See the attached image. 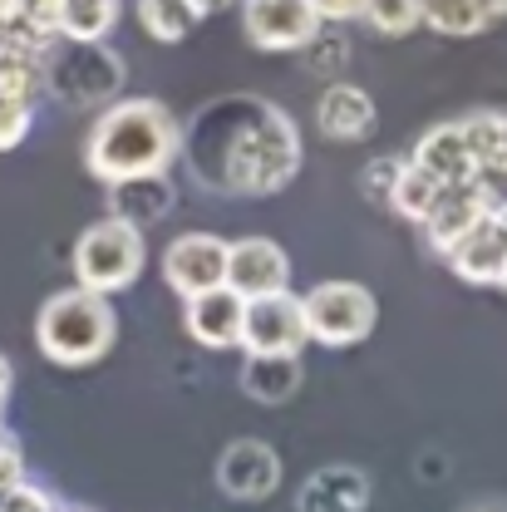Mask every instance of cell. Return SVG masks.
I'll return each instance as SVG.
<instances>
[{"instance_id":"cell-24","label":"cell","mask_w":507,"mask_h":512,"mask_svg":"<svg viewBox=\"0 0 507 512\" xmlns=\"http://www.w3.org/2000/svg\"><path fill=\"white\" fill-rule=\"evenodd\" d=\"M419 20L439 35H478L488 25L478 0H419Z\"/></svg>"},{"instance_id":"cell-27","label":"cell","mask_w":507,"mask_h":512,"mask_svg":"<svg viewBox=\"0 0 507 512\" xmlns=\"http://www.w3.org/2000/svg\"><path fill=\"white\" fill-rule=\"evenodd\" d=\"M399 173H404V158H375V163H365V173H360V192H365L370 202H384V207H389V192L399 183Z\"/></svg>"},{"instance_id":"cell-33","label":"cell","mask_w":507,"mask_h":512,"mask_svg":"<svg viewBox=\"0 0 507 512\" xmlns=\"http://www.w3.org/2000/svg\"><path fill=\"white\" fill-rule=\"evenodd\" d=\"M10 384H15V375H10V360L0 355V409H5V399H10Z\"/></svg>"},{"instance_id":"cell-20","label":"cell","mask_w":507,"mask_h":512,"mask_svg":"<svg viewBox=\"0 0 507 512\" xmlns=\"http://www.w3.org/2000/svg\"><path fill=\"white\" fill-rule=\"evenodd\" d=\"M45 50H30V45H0V104H25L35 109L40 89H45Z\"/></svg>"},{"instance_id":"cell-5","label":"cell","mask_w":507,"mask_h":512,"mask_svg":"<svg viewBox=\"0 0 507 512\" xmlns=\"http://www.w3.org/2000/svg\"><path fill=\"white\" fill-rule=\"evenodd\" d=\"M40 64H45V89L69 109H109L124 89V60L104 45L60 40L45 45Z\"/></svg>"},{"instance_id":"cell-35","label":"cell","mask_w":507,"mask_h":512,"mask_svg":"<svg viewBox=\"0 0 507 512\" xmlns=\"http://www.w3.org/2000/svg\"><path fill=\"white\" fill-rule=\"evenodd\" d=\"M463 512H507V503H473V508H463Z\"/></svg>"},{"instance_id":"cell-36","label":"cell","mask_w":507,"mask_h":512,"mask_svg":"<svg viewBox=\"0 0 507 512\" xmlns=\"http://www.w3.org/2000/svg\"><path fill=\"white\" fill-rule=\"evenodd\" d=\"M0 429H5V409H0Z\"/></svg>"},{"instance_id":"cell-25","label":"cell","mask_w":507,"mask_h":512,"mask_svg":"<svg viewBox=\"0 0 507 512\" xmlns=\"http://www.w3.org/2000/svg\"><path fill=\"white\" fill-rule=\"evenodd\" d=\"M439 183L434 178H424L419 168H409V158H404V173H399V183H394V192H389V207L404 217V222H424L429 217V207L439 202Z\"/></svg>"},{"instance_id":"cell-28","label":"cell","mask_w":507,"mask_h":512,"mask_svg":"<svg viewBox=\"0 0 507 512\" xmlns=\"http://www.w3.org/2000/svg\"><path fill=\"white\" fill-rule=\"evenodd\" d=\"M30 124H35V109L25 104H0V153L20 148L30 138Z\"/></svg>"},{"instance_id":"cell-3","label":"cell","mask_w":507,"mask_h":512,"mask_svg":"<svg viewBox=\"0 0 507 512\" xmlns=\"http://www.w3.org/2000/svg\"><path fill=\"white\" fill-rule=\"evenodd\" d=\"M119 340V311L109 296H94V291H79V286H64L55 291L40 316H35V345L50 365L60 370H89L99 365Z\"/></svg>"},{"instance_id":"cell-16","label":"cell","mask_w":507,"mask_h":512,"mask_svg":"<svg viewBox=\"0 0 507 512\" xmlns=\"http://www.w3.org/2000/svg\"><path fill=\"white\" fill-rule=\"evenodd\" d=\"M178 202V188L168 173H148V178H124V183H109V217H119L128 227L148 232L158 227Z\"/></svg>"},{"instance_id":"cell-12","label":"cell","mask_w":507,"mask_h":512,"mask_svg":"<svg viewBox=\"0 0 507 512\" xmlns=\"http://www.w3.org/2000/svg\"><path fill=\"white\" fill-rule=\"evenodd\" d=\"M281 483V453L266 439H232L217 458V488L237 503H261Z\"/></svg>"},{"instance_id":"cell-18","label":"cell","mask_w":507,"mask_h":512,"mask_svg":"<svg viewBox=\"0 0 507 512\" xmlns=\"http://www.w3.org/2000/svg\"><path fill=\"white\" fill-rule=\"evenodd\" d=\"M306 384V365L301 355H247L242 365V394L256 404H291Z\"/></svg>"},{"instance_id":"cell-1","label":"cell","mask_w":507,"mask_h":512,"mask_svg":"<svg viewBox=\"0 0 507 512\" xmlns=\"http://www.w3.org/2000/svg\"><path fill=\"white\" fill-rule=\"evenodd\" d=\"M178 158L207 192L271 197V192L291 188L306 153H301V133L286 109L232 94L192 114L183 143H178Z\"/></svg>"},{"instance_id":"cell-34","label":"cell","mask_w":507,"mask_h":512,"mask_svg":"<svg viewBox=\"0 0 507 512\" xmlns=\"http://www.w3.org/2000/svg\"><path fill=\"white\" fill-rule=\"evenodd\" d=\"M188 5L197 10V15H217V10H227L232 0H188Z\"/></svg>"},{"instance_id":"cell-2","label":"cell","mask_w":507,"mask_h":512,"mask_svg":"<svg viewBox=\"0 0 507 512\" xmlns=\"http://www.w3.org/2000/svg\"><path fill=\"white\" fill-rule=\"evenodd\" d=\"M178 143H183V124L173 119L168 104H158V99H114L109 109H99V119L84 138V168L104 188L124 183V178L168 173L178 163Z\"/></svg>"},{"instance_id":"cell-30","label":"cell","mask_w":507,"mask_h":512,"mask_svg":"<svg viewBox=\"0 0 507 512\" xmlns=\"http://www.w3.org/2000/svg\"><path fill=\"white\" fill-rule=\"evenodd\" d=\"M306 55H311V69H330L335 60L345 64V35H335L330 25H320V35L306 45Z\"/></svg>"},{"instance_id":"cell-17","label":"cell","mask_w":507,"mask_h":512,"mask_svg":"<svg viewBox=\"0 0 507 512\" xmlns=\"http://www.w3.org/2000/svg\"><path fill=\"white\" fill-rule=\"evenodd\" d=\"M316 128L330 143H360L375 128V99L360 84H330L316 104Z\"/></svg>"},{"instance_id":"cell-22","label":"cell","mask_w":507,"mask_h":512,"mask_svg":"<svg viewBox=\"0 0 507 512\" xmlns=\"http://www.w3.org/2000/svg\"><path fill=\"white\" fill-rule=\"evenodd\" d=\"M197 10H192L188 0H138V25L158 40V45H178V40H188L192 30H197Z\"/></svg>"},{"instance_id":"cell-7","label":"cell","mask_w":507,"mask_h":512,"mask_svg":"<svg viewBox=\"0 0 507 512\" xmlns=\"http://www.w3.org/2000/svg\"><path fill=\"white\" fill-rule=\"evenodd\" d=\"M320 25L325 20H320L316 0H242V30L266 55L306 50L320 35Z\"/></svg>"},{"instance_id":"cell-13","label":"cell","mask_w":507,"mask_h":512,"mask_svg":"<svg viewBox=\"0 0 507 512\" xmlns=\"http://www.w3.org/2000/svg\"><path fill=\"white\" fill-rule=\"evenodd\" d=\"M242 311L247 301L232 286H212L183 301V325L202 350H237L242 345Z\"/></svg>"},{"instance_id":"cell-19","label":"cell","mask_w":507,"mask_h":512,"mask_svg":"<svg viewBox=\"0 0 507 512\" xmlns=\"http://www.w3.org/2000/svg\"><path fill=\"white\" fill-rule=\"evenodd\" d=\"M483 212H488V207L478 202V192L468 188V183H458V188H444V192H439V202L429 207V217H424L419 227H424L429 247L444 256L448 247H453V242H458V237H463V232H468V227L483 217Z\"/></svg>"},{"instance_id":"cell-10","label":"cell","mask_w":507,"mask_h":512,"mask_svg":"<svg viewBox=\"0 0 507 512\" xmlns=\"http://www.w3.org/2000/svg\"><path fill=\"white\" fill-rule=\"evenodd\" d=\"M444 261L463 286H503V276H507V217L483 212V217L444 252Z\"/></svg>"},{"instance_id":"cell-14","label":"cell","mask_w":507,"mask_h":512,"mask_svg":"<svg viewBox=\"0 0 507 512\" xmlns=\"http://www.w3.org/2000/svg\"><path fill=\"white\" fill-rule=\"evenodd\" d=\"M409 168H419V173H424V178H434L439 188H458V183H468V173H473V148H468L463 124L453 119V124L429 128V133L414 143Z\"/></svg>"},{"instance_id":"cell-29","label":"cell","mask_w":507,"mask_h":512,"mask_svg":"<svg viewBox=\"0 0 507 512\" xmlns=\"http://www.w3.org/2000/svg\"><path fill=\"white\" fill-rule=\"evenodd\" d=\"M20 483H25V453L0 429V498H5L10 488H20Z\"/></svg>"},{"instance_id":"cell-23","label":"cell","mask_w":507,"mask_h":512,"mask_svg":"<svg viewBox=\"0 0 507 512\" xmlns=\"http://www.w3.org/2000/svg\"><path fill=\"white\" fill-rule=\"evenodd\" d=\"M458 124L468 133L473 163H507V109H478Z\"/></svg>"},{"instance_id":"cell-31","label":"cell","mask_w":507,"mask_h":512,"mask_svg":"<svg viewBox=\"0 0 507 512\" xmlns=\"http://www.w3.org/2000/svg\"><path fill=\"white\" fill-rule=\"evenodd\" d=\"M365 5H370V0H316L325 25H330V20H355V15H365Z\"/></svg>"},{"instance_id":"cell-37","label":"cell","mask_w":507,"mask_h":512,"mask_svg":"<svg viewBox=\"0 0 507 512\" xmlns=\"http://www.w3.org/2000/svg\"><path fill=\"white\" fill-rule=\"evenodd\" d=\"M503 286H507V276H503Z\"/></svg>"},{"instance_id":"cell-15","label":"cell","mask_w":507,"mask_h":512,"mask_svg":"<svg viewBox=\"0 0 507 512\" xmlns=\"http://www.w3.org/2000/svg\"><path fill=\"white\" fill-rule=\"evenodd\" d=\"M296 512H370V478L355 463H325L301 483Z\"/></svg>"},{"instance_id":"cell-6","label":"cell","mask_w":507,"mask_h":512,"mask_svg":"<svg viewBox=\"0 0 507 512\" xmlns=\"http://www.w3.org/2000/svg\"><path fill=\"white\" fill-rule=\"evenodd\" d=\"M301 316H306V340L325 350H345L375 335L380 301L365 281H320L301 296Z\"/></svg>"},{"instance_id":"cell-11","label":"cell","mask_w":507,"mask_h":512,"mask_svg":"<svg viewBox=\"0 0 507 512\" xmlns=\"http://www.w3.org/2000/svg\"><path fill=\"white\" fill-rule=\"evenodd\" d=\"M227 286H232L242 301L291 291V256H286V247L271 242V237L227 242Z\"/></svg>"},{"instance_id":"cell-9","label":"cell","mask_w":507,"mask_h":512,"mask_svg":"<svg viewBox=\"0 0 507 512\" xmlns=\"http://www.w3.org/2000/svg\"><path fill=\"white\" fill-rule=\"evenodd\" d=\"M163 281L173 296H202L212 286H227V242L212 232H183L163 252Z\"/></svg>"},{"instance_id":"cell-8","label":"cell","mask_w":507,"mask_h":512,"mask_svg":"<svg viewBox=\"0 0 507 512\" xmlns=\"http://www.w3.org/2000/svg\"><path fill=\"white\" fill-rule=\"evenodd\" d=\"M306 345V316L296 291L256 296L242 311V350L247 355H301Z\"/></svg>"},{"instance_id":"cell-4","label":"cell","mask_w":507,"mask_h":512,"mask_svg":"<svg viewBox=\"0 0 507 512\" xmlns=\"http://www.w3.org/2000/svg\"><path fill=\"white\" fill-rule=\"evenodd\" d=\"M69 266H74V286L79 291H94V296H109L114 301L119 291H128L143 276L148 242H143L138 227H128V222L104 212L99 222H89L79 232V242L69 252Z\"/></svg>"},{"instance_id":"cell-26","label":"cell","mask_w":507,"mask_h":512,"mask_svg":"<svg viewBox=\"0 0 507 512\" xmlns=\"http://www.w3.org/2000/svg\"><path fill=\"white\" fill-rule=\"evenodd\" d=\"M365 20L380 30V35H409L419 30V0H370L365 5Z\"/></svg>"},{"instance_id":"cell-21","label":"cell","mask_w":507,"mask_h":512,"mask_svg":"<svg viewBox=\"0 0 507 512\" xmlns=\"http://www.w3.org/2000/svg\"><path fill=\"white\" fill-rule=\"evenodd\" d=\"M119 25V0H64L60 40H84L104 45V35Z\"/></svg>"},{"instance_id":"cell-32","label":"cell","mask_w":507,"mask_h":512,"mask_svg":"<svg viewBox=\"0 0 507 512\" xmlns=\"http://www.w3.org/2000/svg\"><path fill=\"white\" fill-rule=\"evenodd\" d=\"M478 10H483V20L493 25V20H503L507 15V0H478Z\"/></svg>"}]
</instances>
